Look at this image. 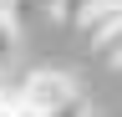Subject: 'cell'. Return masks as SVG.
<instances>
[{"label": "cell", "mask_w": 122, "mask_h": 117, "mask_svg": "<svg viewBox=\"0 0 122 117\" xmlns=\"http://www.w3.org/2000/svg\"><path fill=\"white\" fill-rule=\"evenodd\" d=\"M0 117H41V112L30 107V97H25L20 81H5V76H0Z\"/></svg>", "instance_id": "cell-3"}, {"label": "cell", "mask_w": 122, "mask_h": 117, "mask_svg": "<svg viewBox=\"0 0 122 117\" xmlns=\"http://www.w3.org/2000/svg\"><path fill=\"white\" fill-rule=\"evenodd\" d=\"M97 56H102L107 66H122V25H117V31H112V36L97 46Z\"/></svg>", "instance_id": "cell-6"}, {"label": "cell", "mask_w": 122, "mask_h": 117, "mask_svg": "<svg viewBox=\"0 0 122 117\" xmlns=\"http://www.w3.org/2000/svg\"><path fill=\"white\" fill-rule=\"evenodd\" d=\"M102 5H112V0H56V20H71V25H81L92 10H102Z\"/></svg>", "instance_id": "cell-4"}, {"label": "cell", "mask_w": 122, "mask_h": 117, "mask_svg": "<svg viewBox=\"0 0 122 117\" xmlns=\"http://www.w3.org/2000/svg\"><path fill=\"white\" fill-rule=\"evenodd\" d=\"M0 15H15V0H0Z\"/></svg>", "instance_id": "cell-7"}, {"label": "cell", "mask_w": 122, "mask_h": 117, "mask_svg": "<svg viewBox=\"0 0 122 117\" xmlns=\"http://www.w3.org/2000/svg\"><path fill=\"white\" fill-rule=\"evenodd\" d=\"M25 86V97H30V107H36L41 117H56L66 102H76L81 92H76V81L66 76V71H56V66H36V71H25L20 76Z\"/></svg>", "instance_id": "cell-1"}, {"label": "cell", "mask_w": 122, "mask_h": 117, "mask_svg": "<svg viewBox=\"0 0 122 117\" xmlns=\"http://www.w3.org/2000/svg\"><path fill=\"white\" fill-rule=\"evenodd\" d=\"M117 25H122V0H112V5H102V10H92V15L81 20V36L92 41V51H97L102 41L117 31Z\"/></svg>", "instance_id": "cell-2"}, {"label": "cell", "mask_w": 122, "mask_h": 117, "mask_svg": "<svg viewBox=\"0 0 122 117\" xmlns=\"http://www.w3.org/2000/svg\"><path fill=\"white\" fill-rule=\"evenodd\" d=\"M15 46H20V31H15V15H0V71L15 61Z\"/></svg>", "instance_id": "cell-5"}]
</instances>
